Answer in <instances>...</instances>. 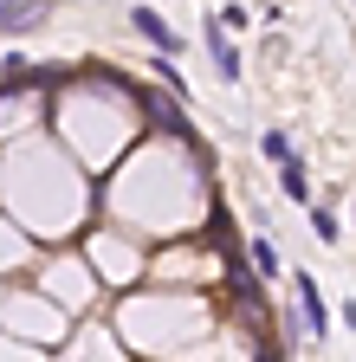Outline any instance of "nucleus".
I'll list each match as a JSON object with an SVG mask.
<instances>
[{
  "mask_svg": "<svg viewBox=\"0 0 356 362\" xmlns=\"http://www.w3.org/2000/svg\"><path fill=\"white\" fill-rule=\"evenodd\" d=\"M46 26V0H0V33H33Z\"/></svg>",
  "mask_w": 356,
  "mask_h": 362,
  "instance_id": "f257e3e1",
  "label": "nucleus"
},
{
  "mask_svg": "<svg viewBox=\"0 0 356 362\" xmlns=\"http://www.w3.org/2000/svg\"><path fill=\"white\" fill-rule=\"evenodd\" d=\"M149 110H156V123H162V129H175V136H188V123H182V110H175L168 98H156Z\"/></svg>",
  "mask_w": 356,
  "mask_h": 362,
  "instance_id": "1a4fd4ad",
  "label": "nucleus"
},
{
  "mask_svg": "<svg viewBox=\"0 0 356 362\" xmlns=\"http://www.w3.org/2000/svg\"><path fill=\"white\" fill-rule=\"evenodd\" d=\"M130 20H137V33H143V39L156 45V52H162V59H168V52H182V39H175V33H168V20H162L156 7H137V13H130Z\"/></svg>",
  "mask_w": 356,
  "mask_h": 362,
  "instance_id": "7ed1b4c3",
  "label": "nucleus"
},
{
  "mask_svg": "<svg viewBox=\"0 0 356 362\" xmlns=\"http://www.w3.org/2000/svg\"><path fill=\"white\" fill-rule=\"evenodd\" d=\"M259 149H265V156H272V162L285 168V162H292V136H285V129H265V136H259Z\"/></svg>",
  "mask_w": 356,
  "mask_h": 362,
  "instance_id": "423d86ee",
  "label": "nucleus"
},
{
  "mask_svg": "<svg viewBox=\"0 0 356 362\" xmlns=\"http://www.w3.org/2000/svg\"><path fill=\"white\" fill-rule=\"evenodd\" d=\"M253 272H265V279H272V272H279V246L265 240V233L253 240Z\"/></svg>",
  "mask_w": 356,
  "mask_h": 362,
  "instance_id": "0eeeda50",
  "label": "nucleus"
},
{
  "mask_svg": "<svg viewBox=\"0 0 356 362\" xmlns=\"http://www.w3.org/2000/svg\"><path fill=\"white\" fill-rule=\"evenodd\" d=\"M298 310H304V330H311V337H324V330H331V317H324V291H318V279H311V272H298Z\"/></svg>",
  "mask_w": 356,
  "mask_h": 362,
  "instance_id": "f03ea898",
  "label": "nucleus"
},
{
  "mask_svg": "<svg viewBox=\"0 0 356 362\" xmlns=\"http://www.w3.org/2000/svg\"><path fill=\"white\" fill-rule=\"evenodd\" d=\"M311 233H318L324 246H337V233H343V226H337V214H324V207H311Z\"/></svg>",
  "mask_w": 356,
  "mask_h": 362,
  "instance_id": "6e6552de",
  "label": "nucleus"
},
{
  "mask_svg": "<svg viewBox=\"0 0 356 362\" xmlns=\"http://www.w3.org/2000/svg\"><path fill=\"white\" fill-rule=\"evenodd\" d=\"M207 52H214V71L227 78V84H240V52H234V39H227V26H207Z\"/></svg>",
  "mask_w": 356,
  "mask_h": 362,
  "instance_id": "20e7f679",
  "label": "nucleus"
},
{
  "mask_svg": "<svg viewBox=\"0 0 356 362\" xmlns=\"http://www.w3.org/2000/svg\"><path fill=\"white\" fill-rule=\"evenodd\" d=\"M279 188H285V201H298V207H304V201H311V175H304L298 162H285V168H279Z\"/></svg>",
  "mask_w": 356,
  "mask_h": 362,
  "instance_id": "39448f33",
  "label": "nucleus"
}]
</instances>
